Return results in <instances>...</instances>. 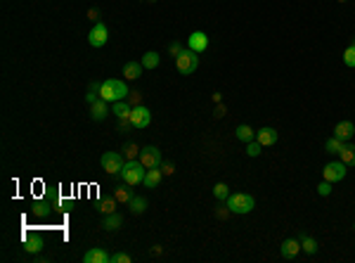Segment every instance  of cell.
<instances>
[{"label":"cell","instance_id":"obj_29","mask_svg":"<svg viewBox=\"0 0 355 263\" xmlns=\"http://www.w3.org/2000/svg\"><path fill=\"white\" fill-rule=\"evenodd\" d=\"M237 138H240L242 142H251V138H254V128H251L249 124L237 126Z\"/></svg>","mask_w":355,"mask_h":263},{"label":"cell","instance_id":"obj_16","mask_svg":"<svg viewBox=\"0 0 355 263\" xmlns=\"http://www.w3.org/2000/svg\"><path fill=\"white\" fill-rule=\"evenodd\" d=\"M353 133H355V124H353V121H339V124L334 126V135L341 138V140L353 138Z\"/></svg>","mask_w":355,"mask_h":263},{"label":"cell","instance_id":"obj_17","mask_svg":"<svg viewBox=\"0 0 355 263\" xmlns=\"http://www.w3.org/2000/svg\"><path fill=\"white\" fill-rule=\"evenodd\" d=\"M124 226V216L121 213H107L104 218H102V228L104 230H119V228Z\"/></svg>","mask_w":355,"mask_h":263},{"label":"cell","instance_id":"obj_5","mask_svg":"<svg viewBox=\"0 0 355 263\" xmlns=\"http://www.w3.org/2000/svg\"><path fill=\"white\" fill-rule=\"evenodd\" d=\"M100 164L109 175H114V173H121V168H124L126 161L119 152H104L102 154V159H100Z\"/></svg>","mask_w":355,"mask_h":263},{"label":"cell","instance_id":"obj_6","mask_svg":"<svg viewBox=\"0 0 355 263\" xmlns=\"http://www.w3.org/2000/svg\"><path fill=\"white\" fill-rule=\"evenodd\" d=\"M109 41V29H107V24L104 22H97L90 29V33H88V43L93 45V48H104Z\"/></svg>","mask_w":355,"mask_h":263},{"label":"cell","instance_id":"obj_41","mask_svg":"<svg viewBox=\"0 0 355 263\" xmlns=\"http://www.w3.org/2000/svg\"><path fill=\"white\" fill-rule=\"evenodd\" d=\"M216 117H225V107H218V109H216Z\"/></svg>","mask_w":355,"mask_h":263},{"label":"cell","instance_id":"obj_34","mask_svg":"<svg viewBox=\"0 0 355 263\" xmlns=\"http://www.w3.org/2000/svg\"><path fill=\"white\" fill-rule=\"evenodd\" d=\"M261 149H263V145L258 142V140H256V142H249V145H247V154H249V157H258V154H261Z\"/></svg>","mask_w":355,"mask_h":263},{"label":"cell","instance_id":"obj_21","mask_svg":"<svg viewBox=\"0 0 355 263\" xmlns=\"http://www.w3.org/2000/svg\"><path fill=\"white\" fill-rule=\"evenodd\" d=\"M24 249H26L29 254H38V251L43 249V240H41L38 235H33V237H26V240H24Z\"/></svg>","mask_w":355,"mask_h":263},{"label":"cell","instance_id":"obj_13","mask_svg":"<svg viewBox=\"0 0 355 263\" xmlns=\"http://www.w3.org/2000/svg\"><path fill=\"white\" fill-rule=\"evenodd\" d=\"M83 261L86 263H111V256H109V251H104V249L95 247V249H90V251H86Z\"/></svg>","mask_w":355,"mask_h":263},{"label":"cell","instance_id":"obj_25","mask_svg":"<svg viewBox=\"0 0 355 263\" xmlns=\"http://www.w3.org/2000/svg\"><path fill=\"white\" fill-rule=\"evenodd\" d=\"M116 204H119V202H116V197H104V199H100L97 209H100V211L107 216V213H114L116 211Z\"/></svg>","mask_w":355,"mask_h":263},{"label":"cell","instance_id":"obj_9","mask_svg":"<svg viewBox=\"0 0 355 263\" xmlns=\"http://www.w3.org/2000/svg\"><path fill=\"white\" fill-rule=\"evenodd\" d=\"M140 164L145 168H156L161 166V152H159V147H154V145H147L140 149Z\"/></svg>","mask_w":355,"mask_h":263},{"label":"cell","instance_id":"obj_11","mask_svg":"<svg viewBox=\"0 0 355 263\" xmlns=\"http://www.w3.org/2000/svg\"><path fill=\"white\" fill-rule=\"evenodd\" d=\"M256 140H258L263 147H272V145H277V140H280V133H277L275 128L265 126V128H261V131H258Z\"/></svg>","mask_w":355,"mask_h":263},{"label":"cell","instance_id":"obj_37","mask_svg":"<svg viewBox=\"0 0 355 263\" xmlns=\"http://www.w3.org/2000/svg\"><path fill=\"white\" fill-rule=\"evenodd\" d=\"M111 263H131V256L128 254H114L111 256Z\"/></svg>","mask_w":355,"mask_h":263},{"label":"cell","instance_id":"obj_24","mask_svg":"<svg viewBox=\"0 0 355 263\" xmlns=\"http://www.w3.org/2000/svg\"><path fill=\"white\" fill-rule=\"evenodd\" d=\"M301 249H303V251H305V254H315V251H318V242H315V240H312V237H310V235H301Z\"/></svg>","mask_w":355,"mask_h":263},{"label":"cell","instance_id":"obj_32","mask_svg":"<svg viewBox=\"0 0 355 263\" xmlns=\"http://www.w3.org/2000/svg\"><path fill=\"white\" fill-rule=\"evenodd\" d=\"M140 149H142V147H138V142H128V145L124 147V152H126V157H128V159H133L135 154L140 157Z\"/></svg>","mask_w":355,"mask_h":263},{"label":"cell","instance_id":"obj_26","mask_svg":"<svg viewBox=\"0 0 355 263\" xmlns=\"http://www.w3.org/2000/svg\"><path fill=\"white\" fill-rule=\"evenodd\" d=\"M128 209H131L135 216L145 213V211H147V199H145V197H133V199H131V204H128Z\"/></svg>","mask_w":355,"mask_h":263},{"label":"cell","instance_id":"obj_8","mask_svg":"<svg viewBox=\"0 0 355 263\" xmlns=\"http://www.w3.org/2000/svg\"><path fill=\"white\" fill-rule=\"evenodd\" d=\"M131 124L133 128H147V126L152 124V111L147 109L145 104H138V107H133L131 109Z\"/></svg>","mask_w":355,"mask_h":263},{"label":"cell","instance_id":"obj_14","mask_svg":"<svg viewBox=\"0 0 355 263\" xmlns=\"http://www.w3.org/2000/svg\"><path fill=\"white\" fill-rule=\"evenodd\" d=\"M161 178H164V171H159V166H156V168H147L142 185H145L147 190H154V187H159V185H161Z\"/></svg>","mask_w":355,"mask_h":263},{"label":"cell","instance_id":"obj_15","mask_svg":"<svg viewBox=\"0 0 355 263\" xmlns=\"http://www.w3.org/2000/svg\"><path fill=\"white\" fill-rule=\"evenodd\" d=\"M109 114V102L107 100H97V102L90 104V117H93V121H104Z\"/></svg>","mask_w":355,"mask_h":263},{"label":"cell","instance_id":"obj_10","mask_svg":"<svg viewBox=\"0 0 355 263\" xmlns=\"http://www.w3.org/2000/svg\"><path fill=\"white\" fill-rule=\"evenodd\" d=\"M187 48L199 55V52H204L206 48H209V36H206L204 31H194V33L187 38Z\"/></svg>","mask_w":355,"mask_h":263},{"label":"cell","instance_id":"obj_30","mask_svg":"<svg viewBox=\"0 0 355 263\" xmlns=\"http://www.w3.org/2000/svg\"><path fill=\"white\" fill-rule=\"evenodd\" d=\"M343 62H346V66L355 69V38H353V43L346 48V52H343Z\"/></svg>","mask_w":355,"mask_h":263},{"label":"cell","instance_id":"obj_1","mask_svg":"<svg viewBox=\"0 0 355 263\" xmlns=\"http://www.w3.org/2000/svg\"><path fill=\"white\" fill-rule=\"evenodd\" d=\"M100 97L107 100V102H119V100H126L128 97V86L124 81L119 79H109V81H102V88H100Z\"/></svg>","mask_w":355,"mask_h":263},{"label":"cell","instance_id":"obj_18","mask_svg":"<svg viewBox=\"0 0 355 263\" xmlns=\"http://www.w3.org/2000/svg\"><path fill=\"white\" fill-rule=\"evenodd\" d=\"M128 187H131V185L124 183V185H119V187L114 190V197H116V202H119V204H131V199L135 197V195H133Z\"/></svg>","mask_w":355,"mask_h":263},{"label":"cell","instance_id":"obj_35","mask_svg":"<svg viewBox=\"0 0 355 263\" xmlns=\"http://www.w3.org/2000/svg\"><path fill=\"white\" fill-rule=\"evenodd\" d=\"M126 100L131 102V107H138V104H142V93L133 90V93H128V97H126Z\"/></svg>","mask_w":355,"mask_h":263},{"label":"cell","instance_id":"obj_2","mask_svg":"<svg viewBox=\"0 0 355 263\" xmlns=\"http://www.w3.org/2000/svg\"><path fill=\"white\" fill-rule=\"evenodd\" d=\"M145 173L147 168L140 164V159H128L124 164V168H121V178H124V183H128L133 187V185H142V180H145Z\"/></svg>","mask_w":355,"mask_h":263},{"label":"cell","instance_id":"obj_42","mask_svg":"<svg viewBox=\"0 0 355 263\" xmlns=\"http://www.w3.org/2000/svg\"><path fill=\"white\" fill-rule=\"evenodd\" d=\"M339 3H346V0H339Z\"/></svg>","mask_w":355,"mask_h":263},{"label":"cell","instance_id":"obj_3","mask_svg":"<svg viewBox=\"0 0 355 263\" xmlns=\"http://www.w3.org/2000/svg\"><path fill=\"white\" fill-rule=\"evenodd\" d=\"M254 197L251 195H244V192H237V195H230L227 197V209L232 213H249L254 211Z\"/></svg>","mask_w":355,"mask_h":263},{"label":"cell","instance_id":"obj_38","mask_svg":"<svg viewBox=\"0 0 355 263\" xmlns=\"http://www.w3.org/2000/svg\"><path fill=\"white\" fill-rule=\"evenodd\" d=\"M230 213H232V211H230V209H227V204H225V206H218L216 216H218V218H223V220H225V218H227V216H230Z\"/></svg>","mask_w":355,"mask_h":263},{"label":"cell","instance_id":"obj_33","mask_svg":"<svg viewBox=\"0 0 355 263\" xmlns=\"http://www.w3.org/2000/svg\"><path fill=\"white\" fill-rule=\"evenodd\" d=\"M332 185H334V183H329V180H322V183L318 185L320 197H329V195H332Z\"/></svg>","mask_w":355,"mask_h":263},{"label":"cell","instance_id":"obj_4","mask_svg":"<svg viewBox=\"0 0 355 263\" xmlns=\"http://www.w3.org/2000/svg\"><path fill=\"white\" fill-rule=\"evenodd\" d=\"M175 66H178V71L185 73V76H189V73L196 71V66H199V57H196L194 50H182L178 57H175Z\"/></svg>","mask_w":355,"mask_h":263},{"label":"cell","instance_id":"obj_31","mask_svg":"<svg viewBox=\"0 0 355 263\" xmlns=\"http://www.w3.org/2000/svg\"><path fill=\"white\" fill-rule=\"evenodd\" d=\"M213 195H216V199H220V202H223V199L230 197V187H227L225 183H218L216 187H213Z\"/></svg>","mask_w":355,"mask_h":263},{"label":"cell","instance_id":"obj_22","mask_svg":"<svg viewBox=\"0 0 355 263\" xmlns=\"http://www.w3.org/2000/svg\"><path fill=\"white\" fill-rule=\"evenodd\" d=\"M100 88H102L100 81H90V86H88V95H86V102L88 104H93V102H97V100H100Z\"/></svg>","mask_w":355,"mask_h":263},{"label":"cell","instance_id":"obj_19","mask_svg":"<svg viewBox=\"0 0 355 263\" xmlns=\"http://www.w3.org/2000/svg\"><path fill=\"white\" fill-rule=\"evenodd\" d=\"M142 69H145V66H142V62H128V64L124 66V76L128 81H135V79H140V76H142Z\"/></svg>","mask_w":355,"mask_h":263},{"label":"cell","instance_id":"obj_40","mask_svg":"<svg viewBox=\"0 0 355 263\" xmlns=\"http://www.w3.org/2000/svg\"><path fill=\"white\" fill-rule=\"evenodd\" d=\"M161 171H164L166 175H173L175 173V166L171 164V161H166V164H161Z\"/></svg>","mask_w":355,"mask_h":263},{"label":"cell","instance_id":"obj_27","mask_svg":"<svg viewBox=\"0 0 355 263\" xmlns=\"http://www.w3.org/2000/svg\"><path fill=\"white\" fill-rule=\"evenodd\" d=\"M343 147H346V145H343V140L336 138V135H334V138H329V140L325 142V149H327L329 154H339Z\"/></svg>","mask_w":355,"mask_h":263},{"label":"cell","instance_id":"obj_20","mask_svg":"<svg viewBox=\"0 0 355 263\" xmlns=\"http://www.w3.org/2000/svg\"><path fill=\"white\" fill-rule=\"evenodd\" d=\"M131 102L128 100H119V102H114L111 104V114L114 117H119V119H124V117H131Z\"/></svg>","mask_w":355,"mask_h":263},{"label":"cell","instance_id":"obj_23","mask_svg":"<svg viewBox=\"0 0 355 263\" xmlns=\"http://www.w3.org/2000/svg\"><path fill=\"white\" fill-rule=\"evenodd\" d=\"M339 159L346 164V166H355V147L353 145H346L343 149L339 152Z\"/></svg>","mask_w":355,"mask_h":263},{"label":"cell","instance_id":"obj_39","mask_svg":"<svg viewBox=\"0 0 355 263\" xmlns=\"http://www.w3.org/2000/svg\"><path fill=\"white\" fill-rule=\"evenodd\" d=\"M182 50H185V48H182L180 43H171V48H168V52H171V55H173V57H178V55H180Z\"/></svg>","mask_w":355,"mask_h":263},{"label":"cell","instance_id":"obj_36","mask_svg":"<svg viewBox=\"0 0 355 263\" xmlns=\"http://www.w3.org/2000/svg\"><path fill=\"white\" fill-rule=\"evenodd\" d=\"M33 216L45 218V216H48V206H45V204H33Z\"/></svg>","mask_w":355,"mask_h":263},{"label":"cell","instance_id":"obj_12","mask_svg":"<svg viewBox=\"0 0 355 263\" xmlns=\"http://www.w3.org/2000/svg\"><path fill=\"white\" fill-rule=\"evenodd\" d=\"M298 251H301V244H298V240H284L282 244H280V254H282L284 261L296 258Z\"/></svg>","mask_w":355,"mask_h":263},{"label":"cell","instance_id":"obj_28","mask_svg":"<svg viewBox=\"0 0 355 263\" xmlns=\"http://www.w3.org/2000/svg\"><path fill=\"white\" fill-rule=\"evenodd\" d=\"M142 66H145V69H156V66H159V52H145V55H142Z\"/></svg>","mask_w":355,"mask_h":263},{"label":"cell","instance_id":"obj_7","mask_svg":"<svg viewBox=\"0 0 355 263\" xmlns=\"http://www.w3.org/2000/svg\"><path fill=\"white\" fill-rule=\"evenodd\" d=\"M346 171L348 166L343 164V161H332V164H327L325 171H322V178L325 180H329V183H339V180H343L346 178Z\"/></svg>","mask_w":355,"mask_h":263}]
</instances>
